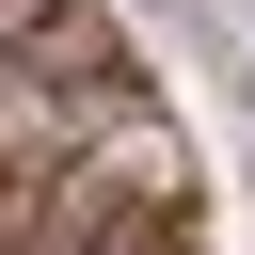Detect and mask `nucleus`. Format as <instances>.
<instances>
[{"label": "nucleus", "mask_w": 255, "mask_h": 255, "mask_svg": "<svg viewBox=\"0 0 255 255\" xmlns=\"http://www.w3.org/2000/svg\"><path fill=\"white\" fill-rule=\"evenodd\" d=\"M0 255H207V159L112 0H0Z\"/></svg>", "instance_id": "1"}]
</instances>
